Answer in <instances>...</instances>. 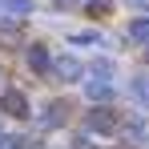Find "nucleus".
I'll use <instances>...</instances> for the list:
<instances>
[{"mask_svg":"<svg viewBox=\"0 0 149 149\" xmlns=\"http://www.w3.org/2000/svg\"><path fill=\"white\" fill-rule=\"evenodd\" d=\"M85 93H89V101H109L113 97V85H109V81H89Z\"/></svg>","mask_w":149,"mask_h":149,"instance_id":"9","label":"nucleus"},{"mask_svg":"<svg viewBox=\"0 0 149 149\" xmlns=\"http://www.w3.org/2000/svg\"><path fill=\"white\" fill-rule=\"evenodd\" d=\"M145 56H149V52H145Z\"/></svg>","mask_w":149,"mask_h":149,"instance_id":"15","label":"nucleus"},{"mask_svg":"<svg viewBox=\"0 0 149 149\" xmlns=\"http://www.w3.org/2000/svg\"><path fill=\"white\" fill-rule=\"evenodd\" d=\"M73 40H77V45H105V36H101V32H77Z\"/></svg>","mask_w":149,"mask_h":149,"instance_id":"11","label":"nucleus"},{"mask_svg":"<svg viewBox=\"0 0 149 149\" xmlns=\"http://www.w3.org/2000/svg\"><path fill=\"white\" fill-rule=\"evenodd\" d=\"M129 4H133V8H145V12H149V0H129Z\"/></svg>","mask_w":149,"mask_h":149,"instance_id":"14","label":"nucleus"},{"mask_svg":"<svg viewBox=\"0 0 149 149\" xmlns=\"http://www.w3.org/2000/svg\"><path fill=\"white\" fill-rule=\"evenodd\" d=\"M0 109H4L8 117H28V97L20 89H4V93H0Z\"/></svg>","mask_w":149,"mask_h":149,"instance_id":"2","label":"nucleus"},{"mask_svg":"<svg viewBox=\"0 0 149 149\" xmlns=\"http://www.w3.org/2000/svg\"><path fill=\"white\" fill-rule=\"evenodd\" d=\"M85 0H52V8H65V12H73V8H81Z\"/></svg>","mask_w":149,"mask_h":149,"instance_id":"12","label":"nucleus"},{"mask_svg":"<svg viewBox=\"0 0 149 149\" xmlns=\"http://www.w3.org/2000/svg\"><path fill=\"white\" fill-rule=\"evenodd\" d=\"M52 73L61 81H81V61L77 56H61V61H52Z\"/></svg>","mask_w":149,"mask_h":149,"instance_id":"5","label":"nucleus"},{"mask_svg":"<svg viewBox=\"0 0 149 149\" xmlns=\"http://www.w3.org/2000/svg\"><path fill=\"white\" fill-rule=\"evenodd\" d=\"M129 40H137V45H149V16H137V20H129V32H125Z\"/></svg>","mask_w":149,"mask_h":149,"instance_id":"7","label":"nucleus"},{"mask_svg":"<svg viewBox=\"0 0 149 149\" xmlns=\"http://www.w3.org/2000/svg\"><path fill=\"white\" fill-rule=\"evenodd\" d=\"M16 40H20V28H16V24H0V49L16 45Z\"/></svg>","mask_w":149,"mask_h":149,"instance_id":"10","label":"nucleus"},{"mask_svg":"<svg viewBox=\"0 0 149 149\" xmlns=\"http://www.w3.org/2000/svg\"><path fill=\"white\" fill-rule=\"evenodd\" d=\"M69 121V101H52L49 109L40 113V125H49V129H56V125Z\"/></svg>","mask_w":149,"mask_h":149,"instance_id":"4","label":"nucleus"},{"mask_svg":"<svg viewBox=\"0 0 149 149\" xmlns=\"http://www.w3.org/2000/svg\"><path fill=\"white\" fill-rule=\"evenodd\" d=\"M129 93H133V97H137V101H141V105L149 109V73H137V77H129Z\"/></svg>","mask_w":149,"mask_h":149,"instance_id":"6","label":"nucleus"},{"mask_svg":"<svg viewBox=\"0 0 149 149\" xmlns=\"http://www.w3.org/2000/svg\"><path fill=\"white\" fill-rule=\"evenodd\" d=\"M28 69H32L36 77H49L52 73V56H49L45 45H32V49H28Z\"/></svg>","mask_w":149,"mask_h":149,"instance_id":"3","label":"nucleus"},{"mask_svg":"<svg viewBox=\"0 0 149 149\" xmlns=\"http://www.w3.org/2000/svg\"><path fill=\"white\" fill-rule=\"evenodd\" d=\"M0 12L16 16V20H24L28 12H32V0H0Z\"/></svg>","mask_w":149,"mask_h":149,"instance_id":"8","label":"nucleus"},{"mask_svg":"<svg viewBox=\"0 0 149 149\" xmlns=\"http://www.w3.org/2000/svg\"><path fill=\"white\" fill-rule=\"evenodd\" d=\"M85 4H89L93 12H109V8H113V0H85Z\"/></svg>","mask_w":149,"mask_h":149,"instance_id":"13","label":"nucleus"},{"mask_svg":"<svg viewBox=\"0 0 149 149\" xmlns=\"http://www.w3.org/2000/svg\"><path fill=\"white\" fill-rule=\"evenodd\" d=\"M89 129H93V133H117V129H125V121H121L117 109H105V105H101V109L89 113Z\"/></svg>","mask_w":149,"mask_h":149,"instance_id":"1","label":"nucleus"}]
</instances>
